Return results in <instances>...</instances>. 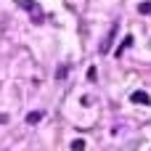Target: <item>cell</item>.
Wrapping results in <instances>:
<instances>
[{
	"mask_svg": "<svg viewBox=\"0 0 151 151\" xmlns=\"http://www.w3.org/2000/svg\"><path fill=\"white\" fill-rule=\"evenodd\" d=\"M130 45H133V37L127 35V37L122 40V45H119V50H117V53H122V50H125V48H130Z\"/></svg>",
	"mask_w": 151,
	"mask_h": 151,
	"instance_id": "5b68a950",
	"label": "cell"
},
{
	"mask_svg": "<svg viewBox=\"0 0 151 151\" xmlns=\"http://www.w3.org/2000/svg\"><path fill=\"white\" fill-rule=\"evenodd\" d=\"M40 119H42V111H29V114H27V122H29V125H37Z\"/></svg>",
	"mask_w": 151,
	"mask_h": 151,
	"instance_id": "277c9868",
	"label": "cell"
},
{
	"mask_svg": "<svg viewBox=\"0 0 151 151\" xmlns=\"http://www.w3.org/2000/svg\"><path fill=\"white\" fill-rule=\"evenodd\" d=\"M138 11H141V13H151V0L141 3V5H138Z\"/></svg>",
	"mask_w": 151,
	"mask_h": 151,
	"instance_id": "8992f818",
	"label": "cell"
},
{
	"mask_svg": "<svg viewBox=\"0 0 151 151\" xmlns=\"http://www.w3.org/2000/svg\"><path fill=\"white\" fill-rule=\"evenodd\" d=\"M85 149V141H74V143H72V151H82Z\"/></svg>",
	"mask_w": 151,
	"mask_h": 151,
	"instance_id": "52a82bcc",
	"label": "cell"
},
{
	"mask_svg": "<svg viewBox=\"0 0 151 151\" xmlns=\"http://www.w3.org/2000/svg\"><path fill=\"white\" fill-rule=\"evenodd\" d=\"M114 32H117V24L111 27V32H109V37L101 42V53H109V48H111V37H114Z\"/></svg>",
	"mask_w": 151,
	"mask_h": 151,
	"instance_id": "3957f363",
	"label": "cell"
},
{
	"mask_svg": "<svg viewBox=\"0 0 151 151\" xmlns=\"http://www.w3.org/2000/svg\"><path fill=\"white\" fill-rule=\"evenodd\" d=\"M13 3H16L19 8H24V11L32 16V21H35V24H40V21H42V8H40L35 0H13Z\"/></svg>",
	"mask_w": 151,
	"mask_h": 151,
	"instance_id": "6da1fadb",
	"label": "cell"
},
{
	"mask_svg": "<svg viewBox=\"0 0 151 151\" xmlns=\"http://www.w3.org/2000/svg\"><path fill=\"white\" fill-rule=\"evenodd\" d=\"M130 101H133V104H141V106H149V104H151L149 93H143V90H135V93L130 96Z\"/></svg>",
	"mask_w": 151,
	"mask_h": 151,
	"instance_id": "7a4b0ae2",
	"label": "cell"
}]
</instances>
